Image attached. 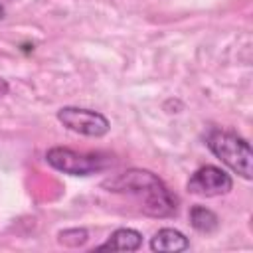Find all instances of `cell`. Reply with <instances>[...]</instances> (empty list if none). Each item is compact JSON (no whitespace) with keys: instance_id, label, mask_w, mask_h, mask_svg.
<instances>
[{"instance_id":"6da1fadb","label":"cell","mask_w":253,"mask_h":253,"mask_svg":"<svg viewBox=\"0 0 253 253\" xmlns=\"http://www.w3.org/2000/svg\"><path fill=\"white\" fill-rule=\"evenodd\" d=\"M103 188L115 194L132 196L140 204V210L152 217H168L178 211V198L150 170L130 168L105 180Z\"/></svg>"},{"instance_id":"7a4b0ae2","label":"cell","mask_w":253,"mask_h":253,"mask_svg":"<svg viewBox=\"0 0 253 253\" xmlns=\"http://www.w3.org/2000/svg\"><path fill=\"white\" fill-rule=\"evenodd\" d=\"M206 144L211 150V154L215 158H219L227 168H231L241 178L251 180L253 152H251L249 142L243 136H239L231 130L211 128L206 136Z\"/></svg>"},{"instance_id":"3957f363","label":"cell","mask_w":253,"mask_h":253,"mask_svg":"<svg viewBox=\"0 0 253 253\" xmlns=\"http://www.w3.org/2000/svg\"><path fill=\"white\" fill-rule=\"evenodd\" d=\"M45 160L51 168L69 174V176H89L101 172L107 166V160L93 152H77L65 146H53L45 152Z\"/></svg>"},{"instance_id":"277c9868","label":"cell","mask_w":253,"mask_h":253,"mask_svg":"<svg viewBox=\"0 0 253 253\" xmlns=\"http://www.w3.org/2000/svg\"><path fill=\"white\" fill-rule=\"evenodd\" d=\"M57 121L65 128L83 136H93V138L105 136L111 128V123L103 113L81 109V107H61L57 111Z\"/></svg>"},{"instance_id":"5b68a950","label":"cell","mask_w":253,"mask_h":253,"mask_svg":"<svg viewBox=\"0 0 253 253\" xmlns=\"http://www.w3.org/2000/svg\"><path fill=\"white\" fill-rule=\"evenodd\" d=\"M188 192L200 198H215V196H223L229 194L233 188V178L219 166L213 164H206L202 168H198L188 184H186Z\"/></svg>"},{"instance_id":"8992f818","label":"cell","mask_w":253,"mask_h":253,"mask_svg":"<svg viewBox=\"0 0 253 253\" xmlns=\"http://www.w3.org/2000/svg\"><path fill=\"white\" fill-rule=\"evenodd\" d=\"M150 249L152 251H186L190 249V239L174 227H162L152 235Z\"/></svg>"},{"instance_id":"52a82bcc","label":"cell","mask_w":253,"mask_h":253,"mask_svg":"<svg viewBox=\"0 0 253 253\" xmlns=\"http://www.w3.org/2000/svg\"><path fill=\"white\" fill-rule=\"evenodd\" d=\"M142 245V235L130 227H119L111 233V237L101 243L97 249H111V251H136Z\"/></svg>"},{"instance_id":"ba28073f","label":"cell","mask_w":253,"mask_h":253,"mask_svg":"<svg viewBox=\"0 0 253 253\" xmlns=\"http://www.w3.org/2000/svg\"><path fill=\"white\" fill-rule=\"evenodd\" d=\"M190 225L200 233H213L219 227V219L210 208L194 206L190 210Z\"/></svg>"},{"instance_id":"9c48e42d","label":"cell","mask_w":253,"mask_h":253,"mask_svg":"<svg viewBox=\"0 0 253 253\" xmlns=\"http://www.w3.org/2000/svg\"><path fill=\"white\" fill-rule=\"evenodd\" d=\"M59 243L63 245H71V247H77V245H83L87 241V231L85 229H65L59 233Z\"/></svg>"},{"instance_id":"30bf717a","label":"cell","mask_w":253,"mask_h":253,"mask_svg":"<svg viewBox=\"0 0 253 253\" xmlns=\"http://www.w3.org/2000/svg\"><path fill=\"white\" fill-rule=\"evenodd\" d=\"M8 91H10V85H8V81L0 77V97H4V95H8Z\"/></svg>"},{"instance_id":"8fae6325","label":"cell","mask_w":253,"mask_h":253,"mask_svg":"<svg viewBox=\"0 0 253 253\" xmlns=\"http://www.w3.org/2000/svg\"><path fill=\"white\" fill-rule=\"evenodd\" d=\"M4 16H6V10H4V6H2V4H0V20H2V18H4Z\"/></svg>"}]
</instances>
